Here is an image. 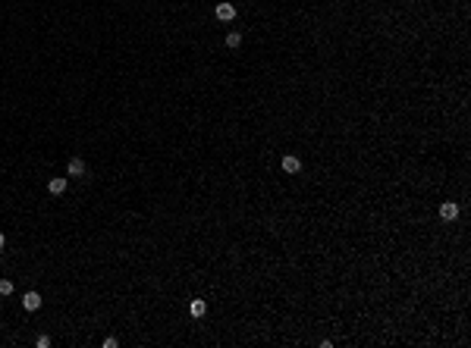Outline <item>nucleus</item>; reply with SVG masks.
I'll return each mask as SVG.
<instances>
[{
    "instance_id": "7ed1b4c3",
    "label": "nucleus",
    "mask_w": 471,
    "mask_h": 348,
    "mask_svg": "<svg viewBox=\"0 0 471 348\" xmlns=\"http://www.w3.org/2000/svg\"><path fill=\"white\" fill-rule=\"evenodd\" d=\"M66 173L79 179V176H85V173H88V166H85V160H82V157H72V160H69V166H66Z\"/></svg>"
},
{
    "instance_id": "423d86ee",
    "label": "nucleus",
    "mask_w": 471,
    "mask_h": 348,
    "mask_svg": "<svg viewBox=\"0 0 471 348\" xmlns=\"http://www.w3.org/2000/svg\"><path fill=\"white\" fill-rule=\"evenodd\" d=\"M189 314H192V317H204V314H208V301L195 298V301L189 304Z\"/></svg>"
},
{
    "instance_id": "f03ea898",
    "label": "nucleus",
    "mask_w": 471,
    "mask_h": 348,
    "mask_svg": "<svg viewBox=\"0 0 471 348\" xmlns=\"http://www.w3.org/2000/svg\"><path fill=\"white\" fill-rule=\"evenodd\" d=\"M440 217L446 220V223L459 220V204H455V201H443V204H440Z\"/></svg>"
},
{
    "instance_id": "f257e3e1",
    "label": "nucleus",
    "mask_w": 471,
    "mask_h": 348,
    "mask_svg": "<svg viewBox=\"0 0 471 348\" xmlns=\"http://www.w3.org/2000/svg\"><path fill=\"white\" fill-rule=\"evenodd\" d=\"M214 16L220 19V22H233V19H236V6H233V3H227V0H223V3H217Z\"/></svg>"
},
{
    "instance_id": "20e7f679",
    "label": "nucleus",
    "mask_w": 471,
    "mask_h": 348,
    "mask_svg": "<svg viewBox=\"0 0 471 348\" xmlns=\"http://www.w3.org/2000/svg\"><path fill=\"white\" fill-rule=\"evenodd\" d=\"M298 170H302V160H298V157H292V154H286V157H283V173L295 176Z\"/></svg>"
},
{
    "instance_id": "1a4fd4ad",
    "label": "nucleus",
    "mask_w": 471,
    "mask_h": 348,
    "mask_svg": "<svg viewBox=\"0 0 471 348\" xmlns=\"http://www.w3.org/2000/svg\"><path fill=\"white\" fill-rule=\"evenodd\" d=\"M0 295H13V283H10V279H0Z\"/></svg>"
},
{
    "instance_id": "9d476101",
    "label": "nucleus",
    "mask_w": 471,
    "mask_h": 348,
    "mask_svg": "<svg viewBox=\"0 0 471 348\" xmlns=\"http://www.w3.org/2000/svg\"><path fill=\"white\" fill-rule=\"evenodd\" d=\"M35 345H38V348H48V345H50V336H38Z\"/></svg>"
},
{
    "instance_id": "0eeeda50",
    "label": "nucleus",
    "mask_w": 471,
    "mask_h": 348,
    "mask_svg": "<svg viewBox=\"0 0 471 348\" xmlns=\"http://www.w3.org/2000/svg\"><path fill=\"white\" fill-rule=\"evenodd\" d=\"M48 191H50V195H63V191H66V179L63 176L50 179V182H48Z\"/></svg>"
},
{
    "instance_id": "9b49d317",
    "label": "nucleus",
    "mask_w": 471,
    "mask_h": 348,
    "mask_svg": "<svg viewBox=\"0 0 471 348\" xmlns=\"http://www.w3.org/2000/svg\"><path fill=\"white\" fill-rule=\"evenodd\" d=\"M3 245H6V236H3V232H0V251H3Z\"/></svg>"
},
{
    "instance_id": "6e6552de",
    "label": "nucleus",
    "mask_w": 471,
    "mask_h": 348,
    "mask_svg": "<svg viewBox=\"0 0 471 348\" xmlns=\"http://www.w3.org/2000/svg\"><path fill=\"white\" fill-rule=\"evenodd\" d=\"M239 44H242V35H239V32H229V35H227V47H229V50H236Z\"/></svg>"
},
{
    "instance_id": "39448f33",
    "label": "nucleus",
    "mask_w": 471,
    "mask_h": 348,
    "mask_svg": "<svg viewBox=\"0 0 471 348\" xmlns=\"http://www.w3.org/2000/svg\"><path fill=\"white\" fill-rule=\"evenodd\" d=\"M22 307H25V311H38V307H41V295H38V292H25Z\"/></svg>"
}]
</instances>
